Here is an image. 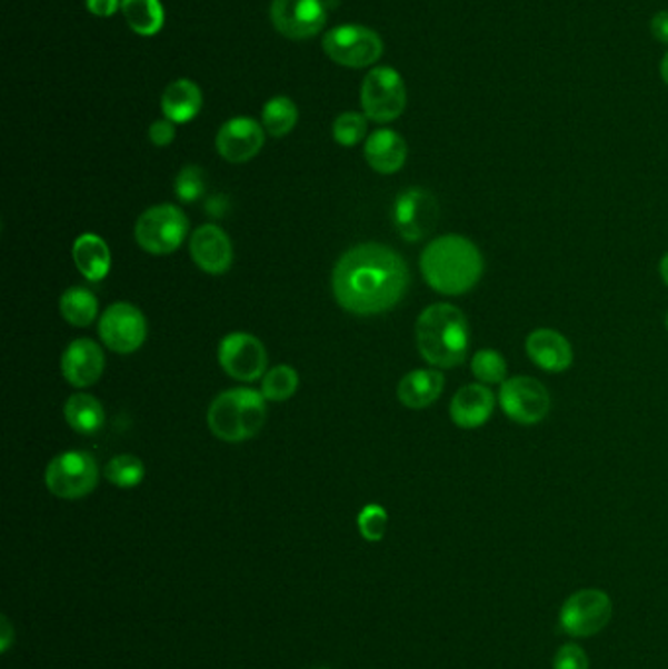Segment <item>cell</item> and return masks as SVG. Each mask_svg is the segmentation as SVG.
<instances>
[{
  "label": "cell",
  "instance_id": "23",
  "mask_svg": "<svg viewBox=\"0 0 668 669\" xmlns=\"http://www.w3.org/2000/svg\"><path fill=\"white\" fill-rule=\"evenodd\" d=\"M161 108L167 120L173 123L190 122L202 108V92L189 79H179L167 87L161 99Z\"/></svg>",
  "mask_w": 668,
  "mask_h": 669
},
{
  "label": "cell",
  "instance_id": "40",
  "mask_svg": "<svg viewBox=\"0 0 668 669\" xmlns=\"http://www.w3.org/2000/svg\"><path fill=\"white\" fill-rule=\"evenodd\" d=\"M660 79L668 84V51L660 59Z\"/></svg>",
  "mask_w": 668,
  "mask_h": 669
},
{
  "label": "cell",
  "instance_id": "28",
  "mask_svg": "<svg viewBox=\"0 0 668 669\" xmlns=\"http://www.w3.org/2000/svg\"><path fill=\"white\" fill-rule=\"evenodd\" d=\"M298 385H300V376L297 370L289 365H279L263 376L261 393L267 401H287L295 396Z\"/></svg>",
  "mask_w": 668,
  "mask_h": 669
},
{
  "label": "cell",
  "instance_id": "25",
  "mask_svg": "<svg viewBox=\"0 0 668 669\" xmlns=\"http://www.w3.org/2000/svg\"><path fill=\"white\" fill-rule=\"evenodd\" d=\"M59 311L67 323L74 327H89L99 313V300L91 290L73 286L61 296Z\"/></svg>",
  "mask_w": 668,
  "mask_h": 669
},
{
  "label": "cell",
  "instance_id": "29",
  "mask_svg": "<svg viewBox=\"0 0 668 669\" xmlns=\"http://www.w3.org/2000/svg\"><path fill=\"white\" fill-rule=\"evenodd\" d=\"M146 476V466L133 455H118L104 468V478L114 483L116 488H136Z\"/></svg>",
  "mask_w": 668,
  "mask_h": 669
},
{
  "label": "cell",
  "instance_id": "34",
  "mask_svg": "<svg viewBox=\"0 0 668 669\" xmlns=\"http://www.w3.org/2000/svg\"><path fill=\"white\" fill-rule=\"evenodd\" d=\"M554 669H588V656L578 645H565L555 656Z\"/></svg>",
  "mask_w": 668,
  "mask_h": 669
},
{
  "label": "cell",
  "instance_id": "36",
  "mask_svg": "<svg viewBox=\"0 0 668 669\" xmlns=\"http://www.w3.org/2000/svg\"><path fill=\"white\" fill-rule=\"evenodd\" d=\"M87 9L94 17L108 18L116 14V10L122 9V0H87Z\"/></svg>",
  "mask_w": 668,
  "mask_h": 669
},
{
  "label": "cell",
  "instance_id": "15",
  "mask_svg": "<svg viewBox=\"0 0 668 669\" xmlns=\"http://www.w3.org/2000/svg\"><path fill=\"white\" fill-rule=\"evenodd\" d=\"M265 128L251 118H231L216 136L218 153L230 163H246L261 151Z\"/></svg>",
  "mask_w": 668,
  "mask_h": 669
},
{
  "label": "cell",
  "instance_id": "2",
  "mask_svg": "<svg viewBox=\"0 0 668 669\" xmlns=\"http://www.w3.org/2000/svg\"><path fill=\"white\" fill-rule=\"evenodd\" d=\"M420 269L426 282L439 294L462 296L479 284L485 259L470 239L451 233L433 239L423 249Z\"/></svg>",
  "mask_w": 668,
  "mask_h": 669
},
{
  "label": "cell",
  "instance_id": "39",
  "mask_svg": "<svg viewBox=\"0 0 668 669\" xmlns=\"http://www.w3.org/2000/svg\"><path fill=\"white\" fill-rule=\"evenodd\" d=\"M659 272L660 278H662V282L668 286V253L660 259Z\"/></svg>",
  "mask_w": 668,
  "mask_h": 669
},
{
  "label": "cell",
  "instance_id": "32",
  "mask_svg": "<svg viewBox=\"0 0 668 669\" xmlns=\"http://www.w3.org/2000/svg\"><path fill=\"white\" fill-rule=\"evenodd\" d=\"M367 133V120L357 112H346L333 122V138L343 148H353Z\"/></svg>",
  "mask_w": 668,
  "mask_h": 669
},
{
  "label": "cell",
  "instance_id": "19",
  "mask_svg": "<svg viewBox=\"0 0 668 669\" xmlns=\"http://www.w3.org/2000/svg\"><path fill=\"white\" fill-rule=\"evenodd\" d=\"M495 393L487 385H467L455 393L449 413L457 427L470 431L487 423L495 411Z\"/></svg>",
  "mask_w": 668,
  "mask_h": 669
},
{
  "label": "cell",
  "instance_id": "18",
  "mask_svg": "<svg viewBox=\"0 0 668 669\" xmlns=\"http://www.w3.org/2000/svg\"><path fill=\"white\" fill-rule=\"evenodd\" d=\"M529 360L545 372L559 375L572 367L575 352L565 334L555 329H536L526 339Z\"/></svg>",
  "mask_w": 668,
  "mask_h": 669
},
{
  "label": "cell",
  "instance_id": "22",
  "mask_svg": "<svg viewBox=\"0 0 668 669\" xmlns=\"http://www.w3.org/2000/svg\"><path fill=\"white\" fill-rule=\"evenodd\" d=\"M74 267L91 282H100L110 272V249L102 237L84 233L77 237L73 246Z\"/></svg>",
  "mask_w": 668,
  "mask_h": 669
},
{
  "label": "cell",
  "instance_id": "16",
  "mask_svg": "<svg viewBox=\"0 0 668 669\" xmlns=\"http://www.w3.org/2000/svg\"><path fill=\"white\" fill-rule=\"evenodd\" d=\"M190 257L208 274L228 272L233 261L230 237L218 226H200L190 237Z\"/></svg>",
  "mask_w": 668,
  "mask_h": 669
},
{
  "label": "cell",
  "instance_id": "41",
  "mask_svg": "<svg viewBox=\"0 0 668 669\" xmlns=\"http://www.w3.org/2000/svg\"><path fill=\"white\" fill-rule=\"evenodd\" d=\"M665 323H667V329H668V313H667V319H665Z\"/></svg>",
  "mask_w": 668,
  "mask_h": 669
},
{
  "label": "cell",
  "instance_id": "31",
  "mask_svg": "<svg viewBox=\"0 0 668 669\" xmlns=\"http://www.w3.org/2000/svg\"><path fill=\"white\" fill-rule=\"evenodd\" d=\"M205 190H207V174H205V171L197 164L182 167L181 172L177 174V180H175L177 198L181 202L190 204V202H197L199 198H202Z\"/></svg>",
  "mask_w": 668,
  "mask_h": 669
},
{
  "label": "cell",
  "instance_id": "35",
  "mask_svg": "<svg viewBox=\"0 0 668 669\" xmlns=\"http://www.w3.org/2000/svg\"><path fill=\"white\" fill-rule=\"evenodd\" d=\"M149 139L157 148H166L175 139V126L171 120H159L151 123L149 128Z\"/></svg>",
  "mask_w": 668,
  "mask_h": 669
},
{
  "label": "cell",
  "instance_id": "38",
  "mask_svg": "<svg viewBox=\"0 0 668 669\" xmlns=\"http://www.w3.org/2000/svg\"><path fill=\"white\" fill-rule=\"evenodd\" d=\"M10 642H12V625L7 617H2V638H0V650L7 652Z\"/></svg>",
  "mask_w": 668,
  "mask_h": 669
},
{
  "label": "cell",
  "instance_id": "9",
  "mask_svg": "<svg viewBox=\"0 0 668 669\" xmlns=\"http://www.w3.org/2000/svg\"><path fill=\"white\" fill-rule=\"evenodd\" d=\"M500 386V408L516 423L536 425L549 416L551 396L536 378L514 376Z\"/></svg>",
  "mask_w": 668,
  "mask_h": 669
},
{
  "label": "cell",
  "instance_id": "12",
  "mask_svg": "<svg viewBox=\"0 0 668 669\" xmlns=\"http://www.w3.org/2000/svg\"><path fill=\"white\" fill-rule=\"evenodd\" d=\"M99 334L110 351L118 355L136 352L148 337L146 316L132 303H112L100 318Z\"/></svg>",
  "mask_w": 668,
  "mask_h": 669
},
{
  "label": "cell",
  "instance_id": "17",
  "mask_svg": "<svg viewBox=\"0 0 668 669\" xmlns=\"http://www.w3.org/2000/svg\"><path fill=\"white\" fill-rule=\"evenodd\" d=\"M61 372L74 388L97 385L104 372V352L92 339H77L61 357Z\"/></svg>",
  "mask_w": 668,
  "mask_h": 669
},
{
  "label": "cell",
  "instance_id": "37",
  "mask_svg": "<svg viewBox=\"0 0 668 669\" xmlns=\"http://www.w3.org/2000/svg\"><path fill=\"white\" fill-rule=\"evenodd\" d=\"M651 33L660 43L668 46V10H660L651 18Z\"/></svg>",
  "mask_w": 668,
  "mask_h": 669
},
{
  "label": "cell",
  "instance_id": "5",
  "mask_svg": "<svg viewBox=\"0 0 668 669\" xmlns=\"http://www.w3.org/2000/svg\"><path fill=\"white\" fill-rule=\"evenodd\" d=\"M189 218L173 204L151 206L136 221V241L151 254H169L182 246Z\"/></svg>",
  "mask_w": 668,
  "mask_h": 669
},
{
  "label": "cell",
  "instance_id": "11",
  "mask_svg": "<svg viewBox=\"0 0 668 669\" xmlns=\"http://www.w3.org/2000/svg\"><path fill=\"white\" fill-rule=\"evenodd\" d=\"M438 200L423 188H406L392 206L395 228L410 243L428 237L438 226Z\"/></svg>",
  "mask_w": 668,
  "mask_h": 669
},
{
  "label": "cell",
  "instance_id": "10",
  "mask_svg": "<svg viewBox=\"0 0 668 669\" xmlns=\"http://www.w3.org/2000/svg\"><path fill=\"white\" fill-rule=\"evenodd\" d=\"M611 619V601L600 589H582L562 605L559 625L569 637H595Z\"/></svg>",
  "mask_w": 668,
  "mask_h": 669
},
{
  "label": "cell",
  "instance_id": "1",
  "mask_svg": "<svg viewBox=\"0 0 668 669\" xmlns=\"http://www.w3.org/2000/svg\"><path fill=\"white\" fill-rule=\"evenodd\" d=\"M410 272L405 259L387 246L363 243L341 254L331 286L343 310L377 316L392 310L405 298Z\"/></svg>",
  "mask_w": 668,
  "mask_h": 669
},
{
  "label": "cell",
  "instance_id": "27",
  "mask_svg": "<svg viewBox=\"0 0 668 669\" xmlns=\"http://www.w3.org/2000/svg\"><path fill=\"white\" fill-rule=\"evenodd\" d=\"M263 128L272 138L287 136L298 122V108L287 97L269 100L263 108Z\"/></svg>",
  "mask_w": 668,
  "mask_h": 669
},
{
  "label": "cell",
  "instance_id": "26",
  "mask_svg": "<svg viewBox=\"0 0 668 669\" xmlns=\"http://www.w3.org/2000/svg\"><path fill=\"white\" fill-rule=\"evenodd\" d=\"M122 14L133 32L156 36L166 22V12L159 0H122Z\"/></svg>",
  "mask_w": 668,
  "mask_h": 669
},
{
  "label": "cell",
  "instance_id": "13",
  "mask_svg": "<svg viewBox=\"0 0 668 669\" xmlns=\"http://www.w3.org/2000/svg\"><path fill=\"white\" fill-rule=\"evenodd\" d=\"M218 360L226 375L240 380V382H256L267 370V351L263 343L256 334L236 333L226 334L218 347Z\"/></svg>",
  "mask_w": 668,
  "mask_h": 669
},
{
  "label": "cell",
  "instance_id": "6",
  "mask_svg": "<svg viewBox=\"0 0 668 669\" xmlns=\"http://www.w3.org/2000/svg\"><path fill=\"white\" fill-rule=\"evenodd\" d=\"M99 483L97 460L83 450H67L46 468L48 490L61 499H81Z\"/></svg>",
  "mask_w": 668,
  "mask_h": 669
},
{
  "label": "cell",
  "instance_id": "8",
  "mask_svg": "<svg viewBox=\"0 0 668 669\" xmlns=\"http://www.w3.org/2000/svg\"><path fill=\"white\" fill-rule=\"evenodd\" d=\"M323 51L338 66L361 69L379 61L382 40L363 26H338L323 38Z\"/></svg>",
  "mask_w": 668,
  "mask_h": 669
},
{
  "label": "cell",
  "instance_id": "3",
  "mask_svg": "<svg viewBox=\"0 0 668 669\" xmlns=\"http://www.w3.org/2000/svg\"><path fill=\"white\" fill-rule=\"evenodd\" d=\"M416 343L421 357L431 367H459L469 351V321L451 303H433L421 311L418 318Z\"/></svg>",
  "mask_w": 668,
  "mask_h": 669
},
{
  "label": "cell",
  "instance_id": "14",
  "mask_svg": "<svg viewBox=\"0 0 668 669\" xmlns=\"http://www.w3.org/2000/svg\"><path fill=\"white\" fill-rule=\"evenodd\" d=\"M271 20L290 40H308L326 26L322 0H272Z\"/></svg>",
  "mask_w": 668,
  "mask_h": 669
},
{
  "label": "cell",
  "instance_id": "20",
  "mask_svg": "<svg viewBox=\"0 0 668 669\" xmlns=\"http://www.w3.org/2000/svg\"><path fill=\"white\" fill-rule=\"evenodd\" d=\"M365 157L375 171L392 174L405 167L408 146L397 131L377 130L365 143Z\"/></svg>",
  "mask_w": 668,
  "mask_h": 669
},
{
  "label": "cell",
  "instance_id": "4",
  "mask_svg": "<svg viewBox=\"0 0 668 669\" xmlns=\"http://www.w3.org/2000/svg\"><path fill=\"white\" fill-rule=\"evenodd\" d=\"M265 421L267 400L253 388L222 392L208 408V427L220 441H248L263 429Z\"/></svg>",
  "mask_w": 668,
  "mask_h": 669
},
{
  "label": "cell",
  "instance_id": "42",
  "mask_svg": "<svg viewBox=\"0 0 668 669\" xmlns=\"http://www.w3.org/2000/svg\"><path fill=\"white\" fill-rule=\"evenodd\" d=\"M320 669H326V668H320Z\"/></svg>",
  "mask_w": 668,
  "mask_h": 669
},
{
  "label": "cell",
  "instance_id": "33",
  "mask_svg": "<svg viewBox=\"0 0 668 669\" xmlns=\"http://www.w3.org/2000/svg\"><path fill=\"white\" fill-rule=\"evenodd\" d=\"M359 532L363 535L365 540L369 542H379L388 527V515L380 506H367L363 511L357 517Z\"/></svg>",
  "mask_w": 668,
  "mask_h": 669
},
{
  "label": "cell",
  "instance_id": "7",
  "mask_svg": "<svg viewBox=\"0 0 668 669\" xmlns=\"http://www.w3.org/2000/svg\"><path fill=\"white\" fill-rule=\"evenodd\" d=\"M406 87L402 77L390 67H377L365 77L361 104L375 122H392L405 112Z\"/></svg>",
  "mask_w": 668,
  "mask_h": 669
},
{
  "label": "cell",
  "instance_id": "24",
  "mask_svg": "<svg viewBox=\"0 0 668 669\" xmlns=\"http://www.w3.org/2000/svg\"><path fill=\"white\" fill-rule=\"evenodd\" d=\"M63 413H66L67 423L71 425V429L81 435L99 433L107 419L102 403L89 393H73L66 401Z\"/></svg>",
  "mask_w": 668,
  "mask_h": 669
},
{
  "label": "cell",
  "instance_id": "30",
  "mask_svg": "<svg viewBox=\"0 0 668 669\" xmlns=\"http://www.w3.org/2000/svg\"><path fill=\"white\" fill-rule=\"evenodd\" d=\"M470 370L482 385H504L508 378V365L500 352L482 349L472 357Z\"/></svg>",
  "mask_w": 668,
  "mask_h": 669
},
{
  "label": "cell",
  "instance_id": "21",
  "mask_svg": "<svg viewBox=\"0 0 668 669\" xmlns=\"http://www.w3.org/2000/svg\"><path fill=\"white\" fill-rule=\"evenodd\" d=\"M446 388V378L439 370H413L398 385V400L406 408L423 409L439 400Z\"/></svg>",
  "mask_w": 668,
  "mask_h": 669
}]
</instances>
